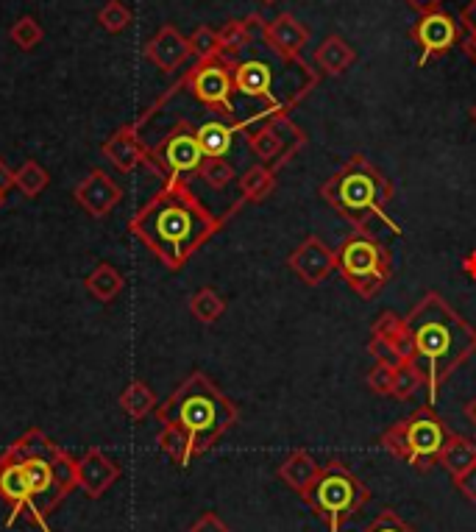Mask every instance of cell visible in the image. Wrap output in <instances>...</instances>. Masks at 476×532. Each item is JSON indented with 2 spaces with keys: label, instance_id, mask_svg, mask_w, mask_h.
Wrapping results in <instances>:
<instances>
[{
  "label": "cell",
  "instance_id": "6da1fadb",
  "mask_svg": "<svg viewBox=\"0 0 476 532\" xmlns=\"http://www.w3.org/2000/svg\"><path fill=\"white\" fill-rule=\"evenodd\" d=\"M240 204L243 201H237L223 218H218L204 207L187 179H165L159 193L151 195L134 212L129 234H134L168 271H181L195 251L223 229V223L232 218Z\"/></svg>",
  "mask_w": 476,
  "mask_h": 532
},
{
  "label": "cell",
  "instance_id": "7a4b0ae2",
  "mask_svg": "<svg viewBox=\"0 0 476 532\" xmlns=\"http://www.w3.org/2000/svg\"><path fill=\"white\" fill-rule=\"evenodd\" d=\"M412 354L424 363L426 402L435 407L446 379L471 360L476 351V329L440 299L438 293H426L407 315Z\"/></svg>",
  "mask_w": 476,
  "mask_h": 532
},
{
  "label": "cell",
  "instance_id": "3957f363",
  "mask_svg": "<svg viewBox=\"0 0 476 532\" xmlns=\"http://www.w3.org/2000/svg\"><path fill=\"white\" fill-rule=\"evenodd\" d=\"M156 418L162 427L184 432L190 455L201 457L237 424L240 410L204 371H193L156 407Z\"/></svg>",
  "mask_w": 476,
  "mask_h": 532
},
{
  "label": "cell",
  "instance_id": "277c9868",
  "mask_svg": "<svg viewBox=\"0 0 476 532\" xmlns=\"http://www.w3.org/2000/svg\"><path fill=\"white\" fill-rule=\"evenodd\" d=\"M323 201L337 209L343 218L354 223L357 229H368L371 218L387 223L393 234H404L401 226L387 215V201L393 198V184L387 182L385 173L368 162L362 154H354L332 179L321 187Z\"/></svg>",
  "mask_w": 476,
  "mask_h": 532
},
{
  "label": "cell",
  "instance_id": "5b68a950",
  "mask_svg": "<svg viewBox=\"0 0 476 532\" xmlns=\"http://www.w3.org/2000/svg\"><path fill=\"white\" fill-rule=\"evenodd\" d=\"M9 452L20 460V466L26 468L34 507H37L42 524L48 527V516L65 502L73 488H78V460H73L62 446H56L37 427L20 435L9 446Z\"/></svg>",
  "mask_w": 476,
  "mask_h": 532
},
{
  "label": "cell",
  "instance_id": "8992f818",
  "mask_svg": "<svg viewBox=\"0 0 476 532\" xmlns=\"http://www.w3.org/2000/svg\"><path fill=\"white\" fill-rule=\"evenodd\" d=\"M301 499L312 507V513L329 527V532H340L360 507L371 499L365 482L343 463V460H329L321 466L318 480L309 485L307 494Z\"/></svg>",
  "mask_w": 476,
  "mask_h": 532
},
{
  "label": "cell",
  "instance_id": "52a82bcc",
  "mask_svg": "<svg viewBox=\"0 0 476 532\" xmlns=\"http://www.w3.org/2000/svg\"><path fill=\"white\" fill-rule=\"evenodd\" d=\"M337 268L351 290L362 299H376L393 276V257L368 229H357L335 251Z\"/></svg>",
  "mask_w": 476,
  "mask_h": 532
},
{
  "label": "cell",
  "instance_id": "ba28073f",
  "mask_svg": "<svg viewBox=\"0 0 476 532\" xmlns=\"http://www.w3.org/2000/svg\"><path fill=\"white\" fill-rule=\"evenodd\" d=\"M232 65L234 62H226V59H204V62H195L187 76L181 78L184 87L193 92V98L198 104H204L206 109H212L215 115H220L229 123H243L248 129V123L237 117V109H234V81H232Z\"/></svg>",
  "mask_w": 476,
  "mask_h": 532
},
{
  "label": "cell",
  "instance_id": "9c48e42d",
  "mask_svg": "<svg viewBox=\"0 0 476 532\" xmlns=\"http://www.w3.org/2000/svg\"><path fill=\"white\" fill-rule=\"evenodd\" d=\"M151 159L162 179H187L190 173H198L204 162L198 129L190 120H176V126L162 137V143L151 148Z\"/></svg>",
  "mask_w": 476,
  "mask_h": 532
},
{
  "label": "cell",
  "instance_id": "30bf717a",
  "mask_svg": "<svg viewBox=\"0 0 476 532\" xmlns=\"http://www.w3.org/2000/svg\"><path fill=\"white\" fill-rule=\"evenodd\" d=\"M407 424V441H410L412 460L410 466L418 471H429L432 463H438L440 449L449 441V427L443 424V418L435 413L432 404L418 407L410 418H404Z\"/></svg>",
  "mask_w": 476,
  "mask_h": 532
},
{
  "label": "cell",
  "instance_id": "8fae6325",
  "mask_svg": "<svg viewBox=\"0 0 476 532\" xmlns=\"http://www.w3.org/2000/svg\"><path fill=\"white\" fill-rule=\"evenodd\" d=\"M0 499L12 510L9 519H6V527H12L20 516H28L37 527H42V532H53L51 527H45L42 519H39L37 507H34V496H31V482L26 477V468L20 466V460L9 449L0 455Z\"/></svg>",
  "mask_w": 476,
  "mask_h": 532
},
{
  "label": "cell",
  "instance_id": "7c38bea8",
  "mask_svg": "<svg viewBox=\"0 0 476 532\" xmlns=\"http://www.w3.org/2000/svg\"><path fill=\"white\" fill-rule=\"evenodd\" d=\"M410 37L421 45L418 65H426L432 56L451 51L460 42V23L446 12H432L418 17V23L410 28Z\"/></svg>",
  "mask_w": 476,
  "mask_h": 532
},
{
  "label": "cell",
  "instance_id": "4fadbf2b",
  "mask_svg": "<svg viewBox=\"0 0 476 532\" xmlns=\"http://www.w3.org/2000/svg\"><path fill=\"white\" fill-rule=\"evenodd\" d=\"M287 265H290V271L296 273L301 282L321 285L323 279L337 268V257L335 251L326 246L321 237L309 234V237H304V240L290 251Z\"/></svg>",
  "mask_w": 476,
  "mask_h": 532
},
{
  "label": "cell",
  "instance_id": "5bb4252c",
  "mask_svg": "<svg viewBox=\"0 0 476 532\" xmlns=\"http://www.w3.org/2000/svg\"><path fill=\"white\" fill-rule=\"evenodd\" d=\"M101 154L115 165L120 173H131L137 168H154V159H151V148L142 143L140 126L137 123H126L101 145Z\"/></svg>",
  "mask_w": 476,
  "mask_h": 532
},
{
  "label": "cell",
  "instance_id": "9a60e30c",
  "mask_svg": "<svg viewBox=\"0 0 476 532\" xmlns=\"http://www.w3.org/2000/svg\"><path fill=\"white\" fill-rule=\"evenodd\" d=\"M73 195H76L78 207L84 209L87 215H92V218H106V215L123 201L120 184L101 168L90 170V173L76 184Z\"/></svg>",
  "mask_w": 476,
  "mask_h": 532
},
{
  "label": "cell",
  "instance_id": "2e32d148",
  "mask_svg": "<svg viewBox=\"0 0 476 532\" xmlns=\"http://www.w3.org/2000/svg\"><path fill=\"white\" fill-rule=\"evenodd\" d=\"M262 39L276 56H282L284 62H301V51L309 42V28L298 23L293 14H276L273 20H265L262 26Z\"/></svg>",
  "mask_w": 476,
  "mask_h": 532
},
{
  "label": "cell",
  "instance_id": "e0dca14e",
  "mask_svg": "<svg viewBox=\"0 0 476 532\" xmlns=\"http://www.w3.org/2000/svg\"><path fill=\"white\" fill-rule=\"evenodd\" d=\"M232 81H234V92H240L245 98H262L268 106H273V109H284V112L293 109V106H287L284 101L276 98V92H273V70L268 62H259V59L234 62Z\"/></svg>",
  "mask_w": 476,
  "mask_h": 532
},
{
  "label": "cell",
  "instance_id": "ac0fdd59",
  "mask_svg": "<svg viewBox=\"0 0 476 532\" xmlns=\"http://www.w3.org/2000/svg\"><path fill=\"white\" fill-rule=\"evenodd\" d=\"M145 56H148V62H154V67H159L162 73H176V70L184 67V62L193 56V48H190V39L184 37L179 28L162 26L154 37L148 39Z\"/></svg>",
  "mask_w": 476,
  "mask_h": 532
},
{
  "label": "cell",
  "instance_id": "d6986e66",
  "mask_svg": "<svg viewBox=\"0 0 476 532\" xmlns=\"http://www.w3.org/2000/svg\"><path fill=\"white\" fill-rule=\"evenodd\" d=\"M117 480H120V466L112 457L103 455L98 446L87 449V455L78 460V488L87 499H101Z\"/></svg>",
  "mask_w": 476,
  "mask_h": 532
},
{
  "label": "cell",
  "instance_id": "ffe728a7",
  "mask_svg": "<svg viewBox=\"0 0 476 532\" xmlns=\"http://www.w3.org/2000/svg\"><path fill=\"white\" fill-rule=\"evenodd\" d=\"M248 148L262 159V165H271V168L279 170L290 156L296 154L301 145L287 143L282 134L273 129L271 123H265L262 129L248 131Z\"/></svg>",
  "mask_w": 476,
  "mask_h": 532
},
{
  "label": "cell",
  "instance_id": "44dd1931",
  "mask_svg": "<svg viewBox=\"0 0 476 532\" xmlns=\"http://www.w3.org/2000/svg\"><path fill=\"white\" fill-rule=\"evenodd\" d=\"M312 62H315L318 73H323V76H340V73H346L348 67L357 62V51H354V45H348L346 39L332 34V37H326L315 48Z\"/></svg>",
  "mask_w": 476,
  "mask_h": 532
},
{
  "label": "cell",
  "instance_id": "7402d4cb",
  "mask_svg": "<svg viewBox=\"0 0 476 532\" xmlns=\"http://www.w3.org/2000/svg\"><path fill=\"white\" fill-rule=\"evenodd\" d=\"M265 26V20L259 17V14H251V17H245V20H229L226 26L218 31V42H220V59H226V62H237V56L251 45V39H254V28L262 31Z\"/></svg>",
  "mask_w": 476,
  "mask_h": 532
},
{
  "label": "cell",
  "instance_id": "603a6c76",
  "mask_svg": "<svg viewBox=\"0 0 476 532\" xmlns=\"http://www.w3.org/2000/svg\"><path fill=\"white\" fill-rule=\"evenodd\" d=\"M318 474H321V466H318V463L312 460V455L304 452V449L290 452L287 460L279 466V477H282V482H287L298 496L307 494L309 485L318 480Z\"/></svg>",
  "mask_w": 476,
  "mask_h": 532
},
{
  "label": "cell",
  "instance_id": "cb8c5ba5",
  "mask_svg": "<svg viewBox=\"0 0 476 532\" xmlns=\"http://www.w3.org/2000/svg\"><path fill=\"white\" fill-rule=\"evenodd\" d=\"M243 123H229V120H206L198 126V143L204 148V156H226L234 143V134L243 131Z\"/></svg>",
  "mask_w": 476,
  "mask_h": 532
},
{
  "label": "cell",
  "instance_id": "d4e9b609",
  "mask_svg": "<svg viewBox=\"0 0 476 532\" xmlns=\"http://www.w3.org/2000/svg\"><path fill=\"white\" fill-rule=\"evenodd\" d=\"M438 463L449 471L451 477H460L463 471L476 466V441L474 438H465V435L451 432L446 446L440 449Z\"/></svg>",
  "mask_w": 476,
  "mask_h": 532
},
{
  "label": "cell",
  "instance_id": "484cf974",
  "mask_svg": "<svg viewBox=\"0 0 476 532\" xmlns=\"http://www.w3.org/2000/svg\"><path fill=\"white\" fill-rule=\"evenodd\" d=\"M237 182H240L243 201L259 204V201H265L276 190V168H271V165H254V168L245 170Z\"/></svg>",
  "mask_w": 476,
  "mask_h": 532
},
{
  "label": "cell",
  "instance_id": "4316f807",
  "mask_svg": "<svg viewBox=\"0 0 476 532\" xmlns=\"http://www.w3.org/2000/svg\"><path fill=\"white\" fill-rule=\"evenodd\" d=\"M371 335L382 340H390L393 346H399L407 357H415L412 354V340H410V326H407V318H401L399 312H382L379 318L371 326Z\"/></svg>",
  "mask_w": 476,
  "mask_h": 532
},
{
  "label": "cell",
  "instance_id": "83f0119b",
  "mask_svg": "<svg viewBox=\"0 0 476 532\" xmlns=\"http://www.w3.org/2000/svg\"><path fill=\"white\" fill-rule=\"evenodd\" d=\"M84 287L90 290L95 299L109 304V301H115L117 296H120V290H123V273L117 271L115 265L101 262V265H95V271L87 276Z\"/></svg>",
  "mask_w": 476,
  "mask_h": 532
},
{
  "label": "cell",
  "instance_id": "f1b7e54d",
  "mask_svg": "<svg viewBox=\"0 0 476 532\" xmlns=\"http://www.w3.org/2000/svg\"><path fill=\"white\" fill-rule=\"evenodd\" d=\"M120 407H123V413L134 421H142L145 416H151L156 407V393L142 379H134L129 388L120 393Z\"/></svg>",
  "mask_w": 476,
  "mask_h": 532
},
{
  "label": "cell",
  "instance_id": "f546056e",
  "mask_svg": "<svg viewBox=\"0 0 476 532\" xmlns=\"http://www.w3.org/2000/svg\"><path fill=\"white\" fill-rule=\"evenodd\" d=\"M190 312L201 324H215L220 315L226 312V301L220 299V293L215 287H198L190 296Z\"/></svg>",
  "mask_w": 476,
  "mask_h": 532
},
{
  "label": "cell",
  "instance_id": "4dcf8cb0",
  "mask_svg": "<svg viewBox=\"0 0 476 532\" xmlns=\"http://www.w3.org/2000/svg\"><path fill=\"white\" fill-rule=\"evenodd\" d=\"M48 184H51V173L42 168L37 159H28L20 165V170H14V187L26 198H37Z\"/></svg>",
  "mask_w": 476,
  "mask_h": 532
},
{
  "label": "cell",
  "instance_id": "1f68e13d",
  "mask_svg": "<svg viewBox=\"0 0 476 532\" xmlns=\"http://www.w3.org/2000/svg\"><path fill=\"white\" fill-rule=\"evenodd\" d=\"M426 385V371L418 365V360H410V363H404L396 368V374H393V388H390V396L393 399H399V402H407L415 390Z\"/></svg>",
  "mask_w": 476,
  "mask_h": 532
},
{
  "label": "cell",
  "instance_id": "d6a6232c",
  "mask_svg": "<svg viewBox=\"0 0 476 532\" xmlns=\"http://www.w3.org/2000/svg\"><path fill=\"white\" fill-rule=\"evenodd\" d=\"M198 176H201L212 190H226V187L237 179L234 168L223 156H204V162H201V168H198Z\"/></svg>",
  "mask_w": 476,
  "mask_h": 532
},
{
  "label": "cell",
  "instance_id": "836d02e7",
  "mask_svg": "<svg viewBox=\"0 0 476 532\" xmlns=\"http://www.w3.org/2000/svg\"><path fill=\"white\" fill-rule=\"evenodd\" d=\"M9 37H12V42L20 51H34L39 42H42V37H45V31H42V23H39L34 14H23L12 26Z\"/></svg>",
  "mask_w": 476,
  "mask_h": 532
},
{
  "label": "cell",
  "instance_id": "e575fe53",
  "mask_svg": "<svg viewBox=\"0 0 476 532\" xmlns=\"http://www.w3.org/2000/svg\"><path fill=\"white\" fill-rule=\"evenodd\" d=\"M131 20H134V14H131V9L123 0H109L101 12H98V23H101L103 31H109V34L126 31V28L131 26Z\"/></svg>",
  "mask_w": 476,
  "mask_h": 532
},
{
  "label": "cell",
  "instance_id": "d590c367",
  "mask_svg": "<svg viewBox=\"0 0 476 532\" xmlns=\"http://www.w3.org/2000/svg\"><path fill=\"white\" fill-rule=\"evenodd\" d=\"M379 443H382V449H385L387 455H393L396 460H404V463H410L412 460L410 441H407V424H404V418L396 421L390 429H385V432H382V438H379Z\"/></svg>",
  "mask_w": 476,
  "mask_h": 532
},
{
  "label": "cell",
  "instance_id": "8d00e7d4",
  "mask_svg": "<svg viewBox=\"0 0 476 532\" xmlns=\"http://www.w3.org/2000/svg\"><path fill=\"white\" fill-rule=\"evenodd\" d=\"M190 48H193V56L198 62H204V59H215L220 56V42H218V31L209 26L195 28L193 34H190Z\"/></svg>",
  "mask_w": 476,
  "mask_h": 532
},
{
  "label": "cell",
  "instance_id": "74e56055",
  "mask_svg": "<svg viewBox=\"0 0 476 532\" xmlns=\"http://www.w3.org/2000/svg\"><path fill=\"white\" fill-rule=\"evenodd\" d=\"M368 354L374 357L376 363H385L390 368H399V365L415 360V357H407L399 346H393L390 340L376 338V335H371V340H368Z\"/></svg>",
  "mask_w": 476,
  "mask_h": 532
},
{
  "label": "cell",
  "instance_id": "f35d334b",
  "mask_svg": "<svg viewBox=\"0 0 476 532\" xmlns=\"http://www.w3.org/2000/svg\"><path fill=\"white\" fill-rule=\"evenodd\" d=\"M362 532H415V530H412L407 521L401 519L396 510L387 507V510H382V513H379V516H376V519Z\"/></svg>",
  "mask_w": 476,
  "mask_h": 532
},
{
  "label": "cell",
  "instance_id": "ab89813d",
  "mask_svg": "<svg viewBox=\"0 0 476 532\" xmlns=\"http://www.w3.org/2000/svg\"><path fill=\"white\" fill-rule=\"evenodd\" d=\"M393 374H396V368H390V365H385V363H376L374 368L368 371L365 382H368V388L374 390V393L387 396L390 388H393Z\"/></svg>",
  "mask_w": 476,
  "mask_h": 532
},
{
  "label": "cell",
  "instance_id": "60d3db41",
  "mask_svg": "<svg viewBox=\"0 0 476 532\" xmlns=\"http://www.w3.org/2000/svg\"><path fill=\"white\" fill-rule=\"evenodd\" d=\"M190 532H232V530L226 527V521L220 519V516H215V513H204V516L190 527Z\"/></svg>",
  "mask_w": 476,
  "mask_h": 532
},
{
  "label": "cell",
  "instance_id": "b9f144b4",
  "mask_svg": "<svg viewBox=\"0 0 476 532\" xmlns=\"http://www.w3.org/2000/svg\"><path fill=\"white\" fill-rule=\"evenodd\" d=\"M454 485H457V491H460L465 499L476 502V466H471L468 471H463L460 477H454Z\"/></svg>",
  "mask_w": 476,
  "mask_h": 532
},
{
  "label": "cell",
  "instance_id": "7bdbcfd3",
  "mask_svg": "<svg viewBox=\"0 0 476 532\" xmlns=\"http://www.w3.org/2000/svg\"><path fill=\"white\" fill-rule=\"evenodd\" d=\"M460 26H463L468 34H474L476 37V0H468L463 6V12H460Z\"/></svg>",
  "mask_w": 476,
  "mask_h": 532
},
{
  "label": "cell",
  "instance_id": "ee69618b",
  "mask_svg": "<svg viewBox=\"0 0 476 532\" xmlns=\"http://www.w3.org/2000/svg\"><path fill=\"white\" fill-rule=\"evenodd\" d=\"M404 3L410 6L412 12L421 14V17H424V14L440 12V6H443V0H404Z\"/></svg>",
  "mask_w": 476,
  "mask_h": 532
},
{
  "label": "cell",
  "instance_id": "f6af8a7d",
  "mask_svg": "<svg viewBox=\"0 0 476 532\" xmlns=\"http://www.w3.org/2000/svg\"><path fill=\"white\" fill-rule=\"evenodd\" d=\"M14 187V170L6 159H0V195H6Z\"/></svg>",
  "mask_w": 476,
  "mask_h": 532
},
{
  "label": "cell",
  "instance_id": "bcb514c9",
  "mask_svg": "<svg viewBox=\"0 0 476 532\" xmlns=\"http://www.w3.org/2000/svg\"><path fill=\"white\" fill-rule=\"evenodd\" d=\"M463 271H465V276L476 279V248L474 251H468V254L463 257Z\"/></svg>",
  "mask_w": 476,
  "mask_h": 532
},
{
  "label": "cell",
  "instance_id": "7dc6e473",
  "mask_svg": "<svg viewBox=\"0 0 476 532\" xmlns=\"http://www.w3.org/2000/svg\"><path fill=\"white\" fill-rule=\"evenodd\" d=\"M463 51L468 53V59H474L476 62V37L474 34H468V37L463 39Z\"/></svg>",
  "mask_w": 476,
  "mask_h": 532
},
{
  "label": "cell",
  "instance_id": "c3c4849f",
  "mask_svg": "<svg viewBox=\"0 0 476 532\" xmlns=\"http://www.w3.org/2000/svg\"><path fill=\"white\" fill-rule=\"evenodd\" d=\"M465 416L471 418V421L476 424V399H474V402H468V407H465Z\"/></svg>",
  "mask_w": 476,
  "mask_h": 532
},
{
  "label": "cell",
  "instance_id": "681fc988",
  "mask_svg": "<svg viewBox=\"0 0 476 532\" xmlns=\"http://www.w3.org/2000/svg\"><path fill=\"white\" fill-rule=\"evenodd\" d=\"M259 3H265V6H271V3H276V0H259Z\"/></svg>",
  "mask_w": 476,
  "mask_h": 532
},
{
  "label": "cell",
  "instance_id": "f907efd6",
  "mask_svg": "<svg viewBox=\"0 0 476 532\" xmlns=\"http://www.w3.org/2000/svg\"><path fill=\"white\" fill-rule=\"evenodd\" d=\"M471 117H474V123H476V104H474V109H471Z\"/></svg>",
  "mask_w": 476,
  "mask_h": 532
},
{
  "label": "cell",
  "instance_id": "816d5d0a",
  "mask_svg": "<svg viewBox=\"0 0 476 532\" xmlns=\"http://www.w3.org/2000/svg\"><path fill=\"white\" fill-rule=\"evenodd\" d=\"M3 201H6V195H0V207H3Z\"/></svg>",
  "mask_w": 476,
  "mask_h": 532
},
{
  "label": "cell",
  "instance_id": "f5cc1de1",
  "mask_svg": "<svg viewBox=\"0 0 476 532\" xmlns=\"http://www.w3.org/2000/svg\"><path fill=\"white\" fill-rule=\"evenodd\" d=\"M474 441H476V438H474Z\"/></svg>",
  "mask_w": 476,
  "mask_h": 532
}]
</instances>
